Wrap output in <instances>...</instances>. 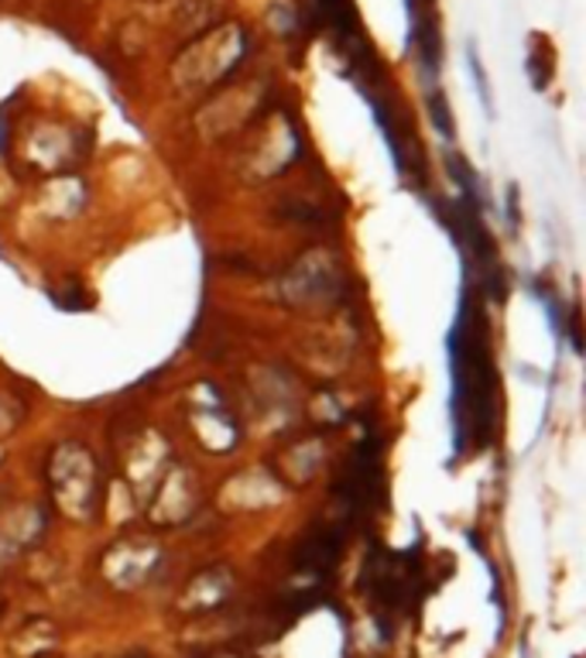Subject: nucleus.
<instances>
[{
  "label": "nucleus",
  "instance_id": "nucleus-1",
  "mask_svg": "<svg viewBox=\"0 0 586 658\" xmlns=\"http://www.w3.org/2000/svg\"><path fill=\"white\" fill-rule=\"evenodd\" d=\"M449 378H453V439L456 453H480L498 429V370L490 357L487 316L480 299L463 295L449 330Z\"/></svg>",
  "mask_w": 586,
  "mask_h": 658
},
{
  "label": "nucleus",
  "instance_id": "nucleus-2",
  "mask_svg": "<svg viewBox=\"0 0 586 658\" xmlns=\"http://www.w3.org/2000/svg\"><path fill=\"white\" fill-rule=\"evenodd\" d=\"M381 463H384V439L375 425H367L333 484L336 518H329V521H336L347 536H350V528H357L360 521L375 515V508L384 500V466Z\"/></svg>",
  "mask_w": 586,
  "mask_h": 658
},
{
  "label": "nucleus",
  "instance_id": "nucleus-3",
  "mask_svg": "<svg viewBox=\"0 0 586 658\" xmlns=\"http://www.w3.org/2000/svg\"><path fill=\"white\" fill-rule=\"evenodd\" d=\"M45 481L52 490L55 508L69 521H93L104 508V474L100 463L83 443L66 439V443L52 446L45 463Z\"/></svg>",
  "mask_w": 586,
  "mask_h": 658
},
{
  "label": "nucleus",
  "instance_id": "nucleus-4",
  "mask_svg": "<svg viewBox=\"0 0 586 658\" xmlns=\"http://www.w3.org/2000/svg\"><path fill=\"white\" fill-rule=\"evenodd\" d=\"M363 593L381 624L394 621L415 607V597L422 590V555L419 549L409 552H391L384 546H375L363 559Z\"/></svg>",
  "mask_w": 586,
  "mask_h": 658
},
{
  "label": "nucleus",
  "instance_id": "nucleus-5",
  "mask_svg": "<svg viewBox=\"0 0 586 658\" xmlns=\"http://www.w3.org/2000/svg\"><path fill=\"white\" fill-rule=\"evenodd\" d=\"M339 292H344V274L326 255H305L282 278V295L295 309H329Z\"/></svg>",
  "mask_w": 586,
  "mask_h": 658
},
{
  "label": "nucleus",
  "instance_id": "nucleus-6",
  "mask_svg": "<svg viewBox=\"0 0 586 658\" xmlns=\"http://www.w3.org/2000/svg\"><path fill=\"white\" fill-rule=\"evenodd\" d=\"M203 505V487L196 481V474L189 466H175L169 463L165 477L154 487V494L148 497V515L154 525H182L196 515V508Z\"/></svg>",
  "mask_w": 586,
  "mask_h": 658
},
{
  "label": "nucleus",
  "instance_id": "nucleus-7",
  "mask_svg": "<svg viewBox=\"0 0 586 658\" xmlns=\"http://www.w3.org/2000/svg\"><path fill=\"white\" fill-rule=\"evenodd\" d=\"M185 412H189V422H193V432L199 439V446H206L209 453H227V450L237 446L240 429H237L230 409L224 404V398L216 395L206 381L193 388Z\"/></svg>",
  "mask_w": 586,
  "mask_h": 658
},
{
  "label": "nucleus",
  "instance_id": "nucleus-8",
  "mask_svg": "<svg viewBox=\"0 0 586 658\" xmlns=\"http://www.w3.org/2000/svg\"><path fill=\"white\" fill-rule=\"evenodd\" d=\"M154 567H159V546L148 539H138V536L113 542L100 559L104 580L117 590H134V586L148 583Z\"/></svg>",
  "mask_w": 586,
  "mask_h": 658
},
{
  "label": "nucleus",
  "instance_id": "nucleus-9",
  "mask_svg": "<svg viewBox=\"0 0 586 658\" xmlns=\"http://www.w3.org/2000/svg\"><path fill=\"white\" fill-rule=\"evenodd\" d=\"M344 546H347V531L326 518L308 528L302 542L295 546V570L302 576H313V583H326L339 555H344Z\"/></svg>",
  "mask_w": 586,
  "mask_h": 658
},
{
  "label": "nucleus",
  "instance_id": "nucleus-10",
  "mask_svg": "<svg viewBox=\"0 0 586 658\" xmlns=\"http://www.w3.org/2000/svg\"><path fill=\"white\" fill-rule=\"evenodd\" d=\"M326 456H329V446L323 435L295 439V443H289L282 453H278L274 477L285 487H305V484H313V477L326 466Z\"/></svg>",
  "mask_w": 586,
  "mask_h": 658
},
{
  "label": "nucleus",
  "instance_id": "nucleus-11",
  "mask_svg": "<svg viewBox=\"0 0 586 658\" xmlns=\"http://www.w3.org/2000/svg\"><path fill=\"white\" fill-rule=\"evenodd\" d=\"M230 593H234V573L227 567H209L185 583L182 597H178V611L182 614H209L216 607H224Z\"/></svg>",
  "mask_w": 586,
  "mask_h": 658
},
{
  "label": "nucleus",
  "instance_id": "nucleus-12",
  "mask_svg": "<svg viewBox=\"0 0 586 658\" xmlns=\"http://www.w3.org/2000/svg\"><path fill=\"white\" fill-rule=\"evenodd\" d=\"M55 645H58L55 624L31 621V624H24V628L14 635L11 651H14V658H45L48 651H55Z\"/></svg>",
  "mask_w": 586,
  "mask_h": 658
},
{
  "label": "nucleus",
  "instance_id": "nucleus-13",
  "mask_svg": "<svg viewBox=\"0 0 586 658\" xmlns=\"http://www.w3.org/2000/svg\"><path fill=\"white\" fill-rule=\"evenodd\" d=\"M428 117L436 123V131L453 141V120H449V107H446V97L440 93V86L428 89Z\"/></svg>",
  "mask_w": 586,
  "mask_h": 658
},
{
  "label": "nucleus",
  "instance_id": "nucleus-14",
  "mask_svg": "<svg viewBox=\"0 0 586 658\" xmlns=\"http://www.w3.org/2000/svg\"><path fill=\"white\" fill-rule=\"evenodd\" d=\"M24 419V404L14 401L11 395H0V439H8Z\"/></svg>",
  "mask_w": 586,
  "mask_h": 658
},
{
  "label": "nucleus",
  "instance_id": "nucleus-15",
  "mask_svg": "<svg viewBox=\"0 0 586 658\" xmlns=\"http://www.w3.org/2000/svg\"><path fill=\"white\" fill-rule=\"evenodd\" d=\"M467 66H470V73H474V79H477V93H480L484 107L490 110V107H493V100H490V89H487V73H484V66H480V58H477L474 45H467Z\"/></svg>",
  "mask_w": 586,
  "mask_h": 658
},
{
  "label": "nucleus",
  "instance_id": "nucleus-16",
  "mask_svg": "<svg viewBox=\"0 0 586 658\" xmlns=\"http://www.w3.org/2000/svg\"><path fill=\"white\" fill-rule=\"evenodd\" d=\"M428 4V0H422V8ZM415 14H419V0H409V18L415 21Z\"/></svg>",
  "mask_w": 586,
  "mask_h": 658
}]
</instances>
